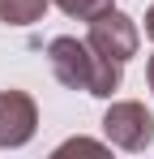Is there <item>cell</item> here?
I'll list each match as a JSON object with an SVG mask.
<instances>
[{"label":"cell","instance_id":"obj_8","mask_svg":"<svg viewBox=\"0 0 154 159\" xmlns=\"http://www.w3.org/2000/svg\"><path fill=\"white\" fill-rule=\"evenodd\" d=\"M146 34H150V39H154V4H150V9H146Z\"/></svg>","mask_w":154,"mask_h":159},{"label":"cell","instance_id":"obj_9","mask_svg":"<svg viewBox=\"0 0 154 159\" xmlns=\"http://www.w3.org/2000/svg\"><path fill=\"white\" fill-rule=\"evenodd\" d=\"M146 78H150V90H154V56H150V65H146Z\"/></svg>","mask_w":154,"mask_h":159},{"label":"cell","instance_id":"obj_2","mask_svg":"<svg viewBox=\"0 0 154 159\" xmlns=\"http://www.w3.org/2000/svg\"><path fill=\"white\" fill-rule=\"evenodd\" d=\"M86 43H90L99 56L116 60V65H124L128 56H137L141 34H137V22L111 4V9H103L99 17H90V34H86Z\"/></svg>","mask_w":154,"mask_h":159},{"label":"cell","instance_id":"obj_3","mask_svg":"<svg viewBox=\"0 0 154 159\" xmlns=\"http://www.w3.org/2000/svg\"><path fill=\"white\" fill-rule=\"evenodd\" d=\"M103 133H107V142L120 146V151H146V146L154 142V116L146 112V103H137V99H120V103L107 107V116H103Z\"/></svg>","mask_w":154,"mask_h":159},{"label":"cell","instance_id":"obj_7","mask_svg":"<svg viewBox=\"0 0 154 159\" xmlns=\"http://www.w3.org/2000/svg\"><path fill=\"white\" fill-rule=\"evenodd\" d=\"M73 151H86V155H103V146H99V142H90V138H73V142L56 146V155H73Z\"/></svg>","mask_w":154,"mask_h":159},{"label":"cell","instance_id":"obj_5","mask_svg":"<svg viewBox=\"0 0 154 159\" xmlns=\"http://www.w3.org/2000/svg\"><path fill=\"white\" fill-rule=\"evenodd\" d=\"M51 0H0V22H9V26H30V22H39L43 13H47Z\"/></svg>","mask_w":154,"mask_h":159},{"label":"cell","instance_id":"obj_6","mask_svg":"<svg viewBox=\"0 0 154 159\" xmlns=\"http://www.w3.org/2000/svg\"><path fill=\"white\" fill-rule=\"evenodd\" d=\"M60 13H69V17H77V22H90V17H99L103 9H111L116 0H51Z\"/></svg>","mask_w":154,"mask_h":159},{"label":"cell","instance_id":"obj_1","mask_svg":"<svg viewBox=\"0 0 154 159\" xmlns=\"http://www.w3.org/2000/svg\"><path fill=\"white\" fill-rule=\"evenodd\" d=\"M47 60H51V73L60 86L69 90H86V95H99V99H111L120 90V65L99 56L90 43H81L73 34H60L47 43Z\"/></svg>","mask_w":154,"mask_h":159},{"label":"cell","instance_id":"obj_4","mask_svg":"<svg viewBox=\"0 0 154 159\" xmlns=\"http://www.w3.org/2000/svg\"><path fill=\"white\" fill-rule=\"evenodd\" d=\"M39 129V107L26 90H0V146H26Z\"/></svg>","mask_w":154,"mask_h":159}]
</instances>
